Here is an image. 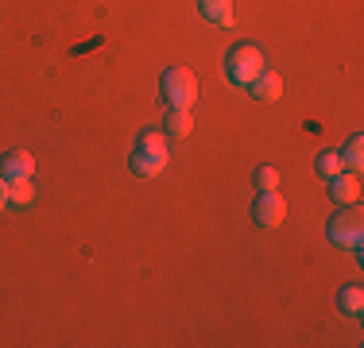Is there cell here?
Returning a JSON list of instances; mask_svg holds the SVG:
<instances>
[{
    "label": "cell",
    "instance_id": "1",
    "mask_svg": "<svg viewBox=\"0 0 364 348\" xmlns=\"http://www.w3.org/2000/svg\"><path fill=\"white\" fill-rule=\"evenodd\" d=\"M167 163H171L167 136L155 132V128L140 132V139H136V151H132V174H140V178H155V174L167 170Z\"/></svg>",
    "mask_w": 364,
    "mask_h": 348
},
{
    "label": "cell",
    "instance_id": "2",
    "mask_svg": "<svg viewBox=\"0 0 364 348\" xmlns=\"http://www.w3.org/2000/svg\"><path fill=\"white\" fill-rule=\"evenodd\" d=\"M159 97L171 104V109H190L198 101V74L186 66H171L163 70V82H159Z\"/></svg>",
    "mask_w": 364,
    "mask_h": 348
},
{
    "label": "cell",
    "instance_id": "3",
    "mask_svg": "<svg viewBox=\"0 0 364 348\" xmlns=\"http://www.w3.org/2000/svg\"><path fill=\"white\" fill-rule=\"evenodd\" d=\"M264 62H267V58H264V50H259L256 43H237V47L225 55V74H229L232 85H240V89H245L259 70H264Z\"/></svg>",
    "mask_w": 364,
    "mask_h": 348
},
{
    "label": "cell",
    "instance_id": "4",
    "mask_svg": "<svg viewBox=\"0 0 364 348\" xmlns=\"http://www.w3.org/2000/svg\"><path fill=\"white\" fill-rule=\"evenodd\" d=\"M326 236L337 244V248H353L357 251V259H360V236H364V217L357 213V209H345L341 205V213L329 221V229H326Z\"/></svg>",
    "mask_w": 364,
    "mask_h": 348
},
{
    "label": "cell",
    "instance_id": "5",
    "mask_svg": "<svg viewBox=\"0 0 364 348\" xmlns=\"http://www.w3.org/2000/svg\"><path fill=\"white\" fill-rule=\"evenodd\" d=\"M252 221L259 229H279L287 221V202H283L279 190H259L252 202Z\"/></svg>",
    "mask_w": 364,
    "mask_h": 348
},
{
    "label": "cell",
    "instance_id": "6",
    "mask_svg": "<svg viewBox=\"0 0 364 348\" xmlns=\"http://www.w3.org/2000/svg\"><path fill=\"white\" fill-rule=\"evenodd\" d=\"M248 93H252V101H279L283 97V77L275 74V70H259V74L252 77V82L245 85Z\"/></svg>",
    "mask_w": 364,
    "mask_h": 348
},
{
    "label": "cell",
    "instance_id": "7",
    "mask_svg": "<svg viewBox=\"0 0 364 348\" xmlns=\"http://www.w3.org/2000/svg\"><path fill=\"white\" fill-rule=\"evenodd\" d=\"M329 197H333L337 205H357L360 202V178L357 174H337V178H329Z\"/></svg>",
    "mask_w": 364,
    "mask_h": 348
},
{
    "label": "cell",
    "instance_id": "8",
    "mask_svg": "<svg viewBox=\"0 0 364 348\" xmlns=\"http://www.w3.org/2000/svg\"><path fill=\"white\" fill-rule=\"evenodd\" d=\"M0 174H4L8 182L12 178H31V174H36V155L31 151H8L4 159H0Z\"/></svg>",
    "mask_w": 364,
    "mask_h": 348
},
{
    "label": "cell",
    "instance_id": "9",
    "mask_svg": "<svg viewBox=\"0 0 364 348\" xmlns=\"http://www.w3.org/2000/svg\"><path fill=\"white\" fill-rule=\"evenodd\" d=\"M337 310H341L345 317H360L364 313V286L360 283L341 286V290H337Z\"/></svg>",
    "mask_w": 364,
    "mask_h": 348
},
{
    "label": "cell",
    "instance_id": "10",
    "mask_svg": "<svg viewBox=\"0 0 364 348\" xmlns=\"http://www.w3.org/2000/svg\"><path fill=\"white\" fill-rule=\"evenodd\" d=\"M198 8H202V16L210 23H218V28H232V0H198Z\"/></svg>",
    "mask_w": 364,
    "mask_h": 348
},
{
    "label": "cell",
    "instance_id": "11",
    "mask_svg": "<svg viewBox=\"0 0 364 348\" xmlns=\"http://www.w3.org/2000/svg\"><path fill=\"white\" fill-rule=\"evenodd\" d=\"M163 124H167V136H175V139H186L190 132H194V112H190V109H171Z\"/></svg>",
    "mask_w": 364,
    "mask_h": 348
},
{
    "label": "cell",
    "instance_id": "12",
    "mask_svg": "<svg viewBox=\"0 0 364 348\" xmlns=\"http://www.w3.org/2000/svg\"><path fill=\"white\" fill-rule=\"evenodd\" d=\"M314 170L322 174V178H337V174L345 170V163H341V151H333V147H326V151H318V159H314Z\"/></svg>",
    "mask_w": 364,
    "mask_h": 348
},
{
    "label": "cell",
    "instance_id": "13",
    "mask_svg": "<svg viewBox=\"0 0 364 348\" xmlns=\"http://www.w3.org/2000/svg\"><path fill=\"white\" fill-rule=\"evenodd\" d=\"M36 202V182L31 178H12L8 182V205H31Z\"/></svg>",
    "mask_w": 364,
    "mask_h": 348
},
{
    "label": "cell",
    "instance_id": "14",
    "mask_svg": "<svg viewBox=\"0 0 364 348\" xmlns=\"http://www.w3.org/2000/svg\"><path fill=\"white\" fill-rule=\"evenodd\" d=\"M341 163H345V170H353V174H357V170L364 167V136H353L349 143H345Z\"/></svg>",
    "mask_w": 364,
    "mask_h": 348
},
{
    "label": "cell",
    "instance_id": "15",
    "mask_svg": "<svg viewBox=\"0 0 364 348\" xmlns=\"http://www.w3.org/2000/svg\"><path fill=\"white\" fill-rule=\"evenodd\" d=\"M252 186L256 190H279V170H275V167H256Z\"/></svg>",
    "mask_w": 364,
    "mask_h": 348
},
{
    "label": "cell",
    "instance_id": "16",
    "mask_svg": "<svg viewBox=\"0 0 364 348\" xmlns=\"http://www.w3.org/2000/svg\"><path fill=\"white\" fill-rule=\"evenodd\" d=\"M0 209H8V178L0 174Z\"/></svg>",
    "mask_w": 364,
    "mask_h": 348
}]
</instances>
